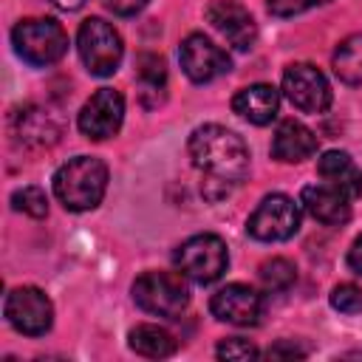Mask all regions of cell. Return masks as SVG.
<instances>
[{
    "label": "cell",
    "instance_id": "obj_1",
    "mask_svg": "<svg viewBox=\"0 0 362 362\" xmlns=\"http://www.w3.org/2000/svg\"><path fill=\"white\" fill-rule=\"evenodd\" d=\"M189 158L204 173V198L221 201L249 173V147L221 124H201L189 136Z\"/></svg>",
    "mask_w": 362,
    "mask_h": 362
},
{
    "label": "cell",
    "instance_id": "obj_2",
    "mask_svg": "<svg viewBox=\"0 0 362 362\" xmlns=\"http://www.w3.org/2000/svg\"><path fill=\"white\" fill-rule=\"evenodd\" d=\"M107 189V167L93 156H76L54 173V195L71 212L99 206Z\"/></svg>",
    "mask_w": 362,
    "mask_h": 362
},
{
    "label": "cell",
    "instance_id": "obj_3",
    "mask_svg": "<svg viewBox=\"0 0 362 362\" xmlns=\"http://www.w3.org/2000/svg\"><path fill=\"white\" fill-rule=\"evenodd\" d=\"M11 45L23 62L42 68V65L62 59V54L68 51V34L57 20L28 17V20H20L14 25Z\"/></svg>",
    "mask_w": 362,
    "mask_h": 362
},
{
    "label": "cell",
    "instance_id": "obj_4",
    "mask_svg": "<svg viewBox=\"0 0 362 362\" xmlns=\"http://www.w3.org/2000/svg\"><path fill=\"white\" fill-rule=\"evenodd\" d=\"M184 274H173V272H144L141 277H136L133 283V300L141 311L156 314V317H178L187 303H189V291L181 280Z\"/></svg>",
    "mask_w": 362,
    "mask_h": 362
},
{
    "label": "cell",
    "instance_id": "obj_5",
    "mask_svg": "<svg viewBox=\"0 0 362 362\" xmlns=\"http://www.w3.org/2000/svg\"><path fill=\"white\" fill-rule=\"evenodd\" d=\"M173 260H175V269H178L184 277H189V280L206 286V283H215V280L226 272L229 252H226V243H223L218 235L204 232V235L187 238V240L175 249V257H173Z\"/></svg>",
    "mask_w": 362,
    "mask_h": 362
},
{
    "label": "cell",
    "instance_id": "obj_6",
    "mask_svg": "<svg viewBox=\"0 0 362 362\" xmlns=\"http://www.w3.org/2000/svg\"><path fill=\"white\" fill-rule=\"evenodd\" d=\"M76 48H79V57H82L88 74H93V76H110L119 68L122 54H124L119 31L110 23H105L102 17H90L79 25Z\"/></svg>",
    "mask_w": 362,
    "mask_h": 362
},
{
    "label": "cell",
    "instance_id": "obj_7",
    "mask_svg": "<svg viewBox=\"0 0 362 362\" xmlns=\"http://www.w3.org/2000/svg\"><path fill=\"white\" fill-rule=\"evenodd\" d=\"M297 229H300V206L283 192L266 195L246 221V232L263 243L288 240Z\"/></svg>",
    "mask_w": 362,
    "mask_h": 362
},
{
    "label": "cell",
    "instance_id": "obj_8",
    "mask_svg": "<svg viewBox=\"0 0 362 362\" xmlns=\"http://www.w3.org/2000/svg\"><path fill=\"white\" fill-rule=\"evenodd\" d=\"M6 320L25 337H42L54 322V305L37 286H20L6 297Z\"/></svg>",
    "mask_w": 362,
    "mask_h": 362
},
{
    "label": "cell",
    "instance_id": "obj_9",
    "mask_svg": "<svg viewBox=\"0 0 362 362\" xmlns=\"http://www.w3.org/2000/svg\"><path fill=\"white\" fill-rule=\"evenodd\" d=\"M283 93L303 113H322L331 107V85L320 68L294 62L283 71Z\"/></svg>",
    "mask_w": 362,
    "mask_h": 362
},
{
    "label": "cell",
    "instance_id": "obj_10",
    "mask_svg": "<svg viewBox=\"0 0 362 362\" xmlns=\"http://www.w3.org/2000/svg\"><path fill=\"white\" fill-rule=\"evenodd\" d=\"M122 119H124V99L119 90L113 88H99L79 110V130L85 139H93V141H105L110 136L119 133L122 127Z\"/></svg>",
    "mask_w": 362,
    "mask_h": 362
},
{
    "label": "cell",
    "instance_id": "obj_11",
    "mask_svg": "<svg viewBox=\"0 0 362 362\" xmlns=\"http://www.w3.org/2000/svg\"><path fill=\"white\" fill-rule=\"evenodd\" d=\"M178 59H181L184 74L198 85L223 76L232 65L226 51L221 45H215L212 40H206L204 34H189L178 48Z\"/></svg>",
    "mask_w": 362,
    "mask_h": 362
},
{
    "label": "cell",
    "instance_id": "obj_12",
    "mask_svg": "<svg viewBox=\"0 0 362 362\" xmlns=\"http://www.w3.org/2000/svg\"><path fill=\"white\" fill-rule=\"evenodd\" d=\"M209 308L218 320H223L229 325L249 328V325H257L260 317H263V297L252 286L229 283V286H223L212 294Z\"/></svg>",
    "mask_w": 362,
    "mask_h": 362
},
{
    "label": "cell",
    "instance_id": "obj_13",
    "mask_svg": "<svg viewBox=\"0 0 362 362\" xmlns=\"http://www.w3.org/2000/svg\"><path fill=\"white\" fill-rule=\"evenodd\" d=\"M206 23L235 48V51H249L257 40V25L252 14L232 0H212L206 6Z\"/></svg>",
    "mask_w": 362,
    "mask_h": 362
},
{
    "label": "cell",
    "instance_id": "obj_14",
    "mask_svg": "<svg viewBox=\"0 0 362 362\" xmlns=\"http://www.w3.org/2000/svg\"><path fill=\"white\" fill-rule=\"evenodd\" d=\"M59 130L62 127H59L57 116L37 105H25V107L14 110V116H11V136L23 147H48L57 141Z\"/></svg>",
    "mask_w": 362,
    "mask_h": 362
},
{
    "label": "cell",
    "instance_id": "obj_15",
    "mask_svg": "<svg viewBox=\"0 0 362 362\" xmlns=\"http://www.w3.org/2000/svg\"><path fill=\"white\" fill-rule=\"evenodd\" d=\"M348 201H351V195L342 192L339 187L328 184V181L325 184H308V187H303V195H300V204L305 206V212L325 226H342L351 218Z\"/></svg>",
    "mask_w": 362,
    "mask_h": 362
},
{
    "label": "cell",
    "instance_id": "obj_16",
    "mask_svg": "<svg viewBox=\"0 0 362 362\" xmlns=\"http://www.w3.org/2000/svg\"><path fill=\"white\" fill-rule=\"evenodd\" d=\"M317 153V136L297 119H286L277 124L272 139V156L283 164H300Z\"/></svg>",
    "mask_w": 362,
    "mask_h": 362
},
{
    "label": "cell",
    "instance_id": "obj_17",
    "mask_svg": "<svg viewBox=\"0 0 362 362\" xmlns=\"http://www.w3.org/2000/svg\"><path fill=\"white\" fill-rule=\"evenodd\" d=\"M232 110L252 122V124H269L277 119V110H280V93L266 85V82H257V85H249V88H240L232 99Z\"/></svg>",
    "mask_w": 362,
    "mask_h": 362
},
{
    "label": "cell",
    "instance_id": "obj_18",
    "mask_svg": "<svg viewBox=\"0 0 362 362\" xmlns=\"http://www.w3.org/2000/svg\"><path fill=\"white\" fill-rule=\"evenodd\" d=\"M317 173L328 184H334L342 192H348L351 198H359L362 195V170L354 164V158L348 153H342V150L322 153V158L317 161Z\"/></svg>",
    "mask_w": 362,
    "mask_h": 362
},
{
    "label": "cell",
    "instance_id": "obj_19",
    "mask_svg": "<svg viewBox=\"0 0 362 362\" xmlns=\"http://www.w3.org/2000/svg\"><path fill=\"white\" fill-rule=\"evenodd\" d=\"M136 79H139V93L147 107H156L164 99L167 88V68L158 54H141L136 59Z\"/></svg>",
    "mask_w": 362,
    "mask_h": 362
},
{
    "label": "cell",
    "instance_id": "obj_20",
    "mask_svg": "<svg viewBox=\"0 0 362 362\" xmlns=\"http://www.w3.org/2000/svg\"><path fill=\"white\" fill-rule=\"evenodd\" d=\"M130 348L147 359H164L170 354H175V339L170 331L158 328V325H136L130 334Z\"/></svg>",
    "mask_w": 362,
    "mask_h": 362
},
{
    "label": "cell",
    "instance_id": "obj_21",
    "mask_svg": "<svg viewBox=\"0 0 362 362\" xmlns=\"http://www.w3.org/2000/svg\"><path fill=\"white\" fill-rule=\"evenodd\" d=\"M334 74L345 85H362V31L345 37L334 51Z\"/></svg>",
    "mask_w": 362,
    "mask_h": 362
},
{
    "label": "cell",
    "instance_id": "obj_22",
    "mask_svg": "<svg viewBox=\"0 0 362 362\" xmlns=\"http://www.w3.org/2000/svg\"><path fill=\"white\" fill-rule=\"evenodd\" d=\"M257 277H260V283H263L266 291H286L297 280V269L286 257H272V260H266L257 269Z\"/></svg>",
    "mask_w": 362,
    "mask_h": 362
},
{
    "label": "cell",
    "instance_id": "obj_23",
    "mask_svg": "<svg viewBox=\"0 0 362 362\" xmlns=\"http://www.w3.org/2000/svg\"><path fill=\"white\" fill-rule=\"evenodd\" d=\"M11 206H14L17 212L31 215V218H45V212H48V198H45V192H42L40 187H23V189H17V192L11 195Z\"/></svg>",
    "mask_w": 362,
    "mask_h": 362
},
{
    "label": "cell",
    "instance_id": "obj_24",
    "mask_svg": "<svg viewBox=\"0 0 362 362\" xmlns=\"http://www.w3.org/2000/svg\"><path fill=\"white\" fill-rule=\"evenodd\" d=\"M331 305L342 314H359L362 311V288L354 283H339L331 291Z\"/></svg>",
    "mask_w": 362,
    "mask_h": 362
},
{
    "label": "cell",
    "instance_id": "obj_25",
    "mask_svg": "<svg viewBox=\"0 0 362 362\" xmlns=\"http://www.w3.org/2000/svg\"><path fill=\"white\" fill-rule=\"evenodd\" d=\"M260 351L249 342V339H240V337H229V339H223L221 345H218V356L221 359H252V356H257Z\"/></svg>",
    "mask_w": 362,
    "mask_h": 362
},
{
    "label": "cell",
    "instance_id": "obj_26",
    "mask_svg": "<svg viewBox=\"0 0 362 362\" xmlns=\"http://www.w3.org/2000/svg\"><path fill=\"white\" fill-rule=\"evenodd\" d=\"M325 3L328 0H269V11L274 17H294V14H303V11L325 6Z\"/></svg>",
    "mask_w": 362,
    "mask_h": 362
},
{
    "label": "cell",
    "instance_id": "obj_27",
    "mask_svg": "<svg viewBox=\"0 0 362 362\" xmlns=\"http://www.w3.org/2000/svg\"><path fill=\"white\" fill-rule=\"evenodd\" d=\"M147 6V0H105V8L119 17H133Z\"/></svg>",
    "mask_w": 362,
    "mask_h": 362
},
{
    "label": "cell",
    "instance_id": "obj_28",
    "mask_svg": "<svg viewBox=\"0 0 362 362\" xmlns=\"http://www.w3.org/2000/svg\"><path fill=\"white\" fill-rule=\"evenodd\" d=\"M266 356L269 359H294V356H305V351L297 348L294 342H277V345H272L266 351Z\"/></svg>",
    "mask_w": 362,
    "mask_h": 362
},
{
    "label": "cell",
    "instance_id": "obj_29",
    "mask_svg": "<svg viewBox=\"0 0 362 362\" xmlns=\"http://www.w3.org/2000/svg\"><path fill=\"white\" fill-rule=\"evenodd\" d=\"M348 266H351L356 274H362V235L354 240V246H351V252H348Z\"/></svg>",
    "mask_w": 362,
    "mask_h": 362
},
{
    "label": "cell",
    "instance_id": "obj_30",
    "mask_svg": "<svg viewBox=\"0 0 362 362\" xmlns=\"http://www.w3.org/2000/svg\"><path fill=\"white\" fill-rule=\"evenodd\" d=\"M57 8H62V11H76V8H82L88 0H51Z\"/></svg>",
    "mask_w": 362,
    "mask_h": 362
}]
</instances>
